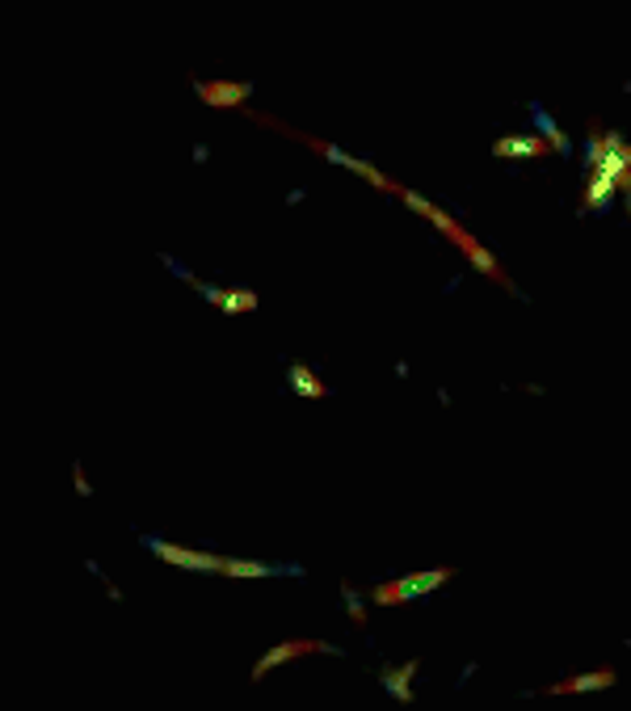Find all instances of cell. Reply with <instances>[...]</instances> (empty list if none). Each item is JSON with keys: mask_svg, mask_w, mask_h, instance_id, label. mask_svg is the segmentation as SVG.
<instances>
[{"mask_svg": "<svg viewBox=\"0 0 631 711\" xmlns=\"http://www.w3.org/2000/svg\"><path fill=\"white\" fill-rule=\"evenodd\" d=\"M589 181H585V194H581V211L585 215H606L610 202H615V190H623V177L631 173V144L623 135L606 131V148H602V160L594 169H585Z\"/></svg>", "mask_w": 631, "mask_h": 711, "instance_id": "obj_1", "label": "cell"}, {"mask_svg": "<svg viewBox=\"0 0 631 711\" xmlns=\"http://www.w3.org/2000/svg\"><path fill=\"white\" fill-rule=\"evenodd\" d=\"M253 118V123H266V127H278V131H287L291 139H299V144H308L312 152H320L324 160H329V165H341V169H350V173H358L362 181H371V186L375 190H383V194H396L400 198V181H388V177H383L375 165H371V160H362V156H350V152H345V148H337V144H324V139H316V135H303V131H291L287 123H278V118H270V114H249Z\"/></svg>", "mask_w": 631, "mask_h": 711, "instance_id": "obj_2", "label": "cell"}, {"mask_svg": "<svg viewBox=\"0 0 631 711\" xmlns=\"http://www.w3.org/2000/svg\"><path fill=\"white\" fill-rule=\"evenodd\" d=\"M455 577V568H421V573H404L396 581H379L371 594L375 606H404V602H417V598H430L438 589Z\"/></svg>", "mask_w": 631, "mask_h": 711, "instance_id": "obj_3", "label": "cell"}, {"mask_svg": "<svg viewBox=\"0 0 631 711\" xmlns=\"http://www.w3.org/2000/svg\"><path fill=\"white\" fill-rule=\"evenodd\" d=\"M144 547L160 564L190 568V573H223V556H215V552H198V547H181V543L156 539V535H144Z\"/></svg>", "mask_w": 631, "mask_h": 711, "instance_id": "obj_4", "label": "cell"}, {"mask_svg": "<svg viewBox=\"0 0 631 711\" xmlns=\"http://www.w3.org/2000/svg\"><path fill=\"white\" fill-rule=\"evenodd\" d=\"M400 198H404V207L409 211H417L425 223H430V228H438L446 240H451V245H459V249H472L476 245V236L463 228V223L455 219V215H446L438 202H430V198H421V194H413V190H400Z\"/></svg>", "mask_w": 631, "mask_h": 711, "instance_id": "obj_5", "label": "cell"}, {"mask_svg": "<svg viewBox=\"0 0 631 711\" xmlns=\"http://www.w3.org/2000/svg\"><path fill=\"white\" fill-rule=\"evenodd\" d=\"M312 653H333V657H345V648H337V644H324V640H282V644H274L270 653H261V661L253 665V682H261L270 674V669H278V665H291V661H299V657H312Z\"/></svg>", "mask_w": 631, "mask_h": 711, "instance_id": "obj_6", "label": "cell"}, {"mask_svg": "<svg viewBox=\"0 0 631 711\" xmlns=\"http://www.w3.org/2000/svg\"><path fill=\"white\" fill-rule=\"evenodd\" d=\"M253 80H194V93L198 101H207V106H244V101L253 97Z\"/></svg>", "mask_w": 631, "mask_h": 711, "instance_id": "obj_7", "label": "cell"}, {"mask_svg": "<svg viewBox=\"0 0 631 711\" xmlns=\"http://www.w3.org/2000/svg\"><path fill=\"white\" fill-rule=\"evenodd\" d=\"M547 152H552V148H547L535 131L497 135V144H493V156H497V160H543Z\"/></svg>", "mask_w": 631, "mask_h": 711, "instance_id": "obj_8", "label": "cell"}, {"mask_svg": "<svg viewBox=\"0 0 631 711\" xmlns=\"http://www.w3.org/2000/svg\"><path fill=\"white\" fill-rule=\"evenodd\" d=\"M223 577L249 581V577H303L299 564H266V560H240V556H223Z\"/></svg>", "mask_w": 631, "mask_h": 711, "instance_id": "obj_9", "label": "cell"}, {"mask_svg": "<svg viewBox=\"0 0 631 711\" xmlns=\"http://www.w3.org/2000/svg\"><path fill=\"white\" fill-rule=\"evenodd\" d=\"M421 661H400V665H383L379 669V682L383 690L396 699V703H413V678H417Z\"/></svg>", "mask_w": 631, "mask_h": 711, "instance_id": "obj_10", "label": "cell"}, {"mask_svg": "<svg viewBox=\"0 0 631 711\" xmlns=\"http://www.w3.org/2000/svg\"><path fill=\"white\" fill-rule=\"evenodd\" d=\"M531 123H535V135H539L552 152H564V156L573 152V144H568V135L560 131V123H556L552 114H547V106H539V101H531Z\"/></svg>", "mask_w": 631, "mask_h": 711, "instance_id": "obj_11", "label": "cell"}, {"mask_svg": "<svg viewBox=\"0 0 631 711\" xmlns=\"http://www.w3.org/2000/svg\"><path fill=\"white\" fill-rule=\"evenodd\" d=\"M287 383H291V392L303 396V400H324L329 396V383H324L312 367H303V362H291L287 367Z\"/></svg>", "mask_w": 631, "mask_h": 711, "instance_id": "obj_12", "label": "cell"}, {"mask_svg": "<svg viewBox=\"0 0 631 711\" xmlns=\"http://www.w3.org/2000/svg\"><path fill=\"white\" fill-rule=\"evenodd\" d=\"M615 686V669H594V674H577V678H564L552 682L547 695H577V690H610Z\"/></svg>", "mask_w": 631, "mask_h": 711, "instance_id": "obj_13", "label": "cell"}, {"mask_svg": "<svg viewBox=\"0 0 631 711\" xmlns=\"http://www.w3.org/2000/svg\"><path fill=\"white\" fill-rule=\"evenodd\" d=\"M463 253H467V261H472V270H480L484 278H493V282H501V287H505V291H518V287H514V278H510V274H505V270H501V261H497L493 253H488V249L480 245V240H476V245H472V249H463Z\"/></svg>", "mask_w": 631, "mask_h": 711, "instance_id": "obj_14", "label": "cell"}, {"mask_svg": "<svg viewBox=\"0 0 631 711\" xmlns=\"http://www.w3.org/2000/svg\"><path fill=\"white\" fill-rule=\"evenodd\" d=\"M219 312H228V316H249V312H257V291H249V287H228V299H223Z\"/></svg>", "mask_w": 631, "mask_h": 711, "instance_id": "obj_15", "label": "cell"}, {"mask_svg": "<svg viewBox=\"0 0 631 711\" xmlns=\"http://www.w3.org/2000/svg\"><path fill=\"white\" fill-rule=\"evenodd\" d=\"M341 602H345V611H350V623H354V627H366V602H362V594H358L350 581H341Z\"/></svg>", "mask_w": 631, "mask_h": 711, "instance_id": "obj_16", "label": "cell"}, {"mask_svg": "<svg viewBox=\"0 0 631 711\" xmlns=\"http://www.w3.org/2000/svg\"><path fill=\"white\" fill-rule=\"evenodd\" d=\"M72 484H76V493H80V497H93V484L85 480V467H80V463L72 467Z\"/></svg>", "mask_w": 631, "mask_h": 711, "instance_id": "obj_17", "label": "cell"}]
</instances>
